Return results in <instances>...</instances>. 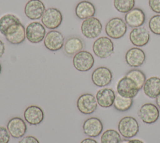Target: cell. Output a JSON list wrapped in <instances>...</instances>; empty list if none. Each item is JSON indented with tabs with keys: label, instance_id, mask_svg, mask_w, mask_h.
I'll use <instances>...</instances> for the list:
<instances>
[{
	"label": "cell",
	"instance_id": "obj_1",
	"mask_svg": "<svg viewBox=\"0 0 160 143\" xmlns=\"http://www.w3.org/2000/svg\"><path fill=\"white\" fill-rule=\"evenodd\" d=\"M127 31V24L124 19L119 17L110 19L105 26V32L110 38L118 40L123 37Z\"/></svg>",
	"mask_w": 160,
	"mask_h": 143
},
{
	"label": "cell",
	"instance_id": "obj_2",
	"mask_svg": "<svg viewBox=\"0 0 160 143\" xmlns=\"http://www.w3.org/2000/svg\"><path fill=\"white\" fill-rule=\"evenodd\" d=\"M114 46L112 41L107 36L97 38L92 44V51L94 55L100 58H106L114 53Z\"/></svg>",
	"mask_w": 160,
	"mask_h": 143
},
{
	"label": "cell",
	"instance_id": "obj_3",
	"mask_svg": "<svg viewBox=\"0 0 160 143\" xmlns=\"http://www.w3.org/2000/svg\"><path fill=\"white\" fill-rule=\"evenodd\" d=\"M119 134L124 138H132L139 132V125L137 120L131 116H125L120 119L118 125Z\"/></svg>",
	"mask_w": 160,
	"mask_h": 143
},
{
	"label": "cell",
	"instance_id": "obj_4",
	"mask_svg": "<svg viewBox=\"0 0 160 143\" xmlns=\"http://www.w3.org/2000/svg\"><path fill=\"white\" fill-rule=\"evenodd\" d=\"M102 29V23L96 17H91L84 19L81 26L82 34L84 36L89 39L97 38L101 34Z\"/></svg>",
	"mask_w": 160,
	"mask_h": 143
},
{
	"label": "cell",
	"instance_id": "obj_5",
	"mask_svg": "<svg viewBox=\"0 0 160 143\" xmlns=\"http://www.w3.org/2000/svg\"><path fill=\"white\" fill-rule=\"evenodd\" d=\"M94 64L93 55L89 51L82 50L75 54L72 58V65L76 70L84 72L90 70Z\"/></svg>",
	"mask_w": 160,
	"mask_h": 143
},
{
	"label": "cell",
	"instance_id": "obj_6",
	"mask_svg": "<svg viewBox=\"0 0 160 143\" xmlns=\"http://www.w3.org/2000/svg\"><path fill=\"white\" fill-rule=\"evenodd\" d=\"M116 91L122 97L129 98H134L139 90L136 83L129 77L124 76L117 83Z\"/></svg>",
	"mask_w": 160,
	"mask_h": 143
},
{
	"label": "cell",
	"instance_id": "obj_7",
	"mask_svg": "<svg viewBox=\"0 0 160 143\" xmlns=\"http://www.w3.org/2000/svg\"><path fill=\"white\" fill-rule=\"evenodd\" d=\"M62 19V14L59 9L49 8L44 11L41 18V22L44 27L50 29H54L61 24Z\"/></svg>",
	"mask_w": 160,
	"mask_h": 143
},
{
	"label": "cell",
	"instance_id": "obj_8",
	"mask_svg": "<svg viewBox=\"0 0 160 143\" xmlns=\"http://www.w3.org/2000/svg\"><path fill=\"white\" fill-rule=\"evenodd\" d=\"M76 106L81 113L86 115L91 114L96 111L98 107L96 97L92 93H83L78 97Z\"/></svg>",
	"mask_w": 160,
	"mask_h": 143
},
{
	"label": "cell",
	"instance_id": "obj_9",
	"mask_svg": "<svg viewBox=\"0 0 160 143\" xmlns=\"http://www.w3.org/2000/svg\"><path fill=\"white\" fill-rule=\"evenodd\" d=\"M46 33L45 27L38 21L30 23L26 28V38L32 43L41 42L44 39Z\"/></svg>",
	"mask_w": 160,
	"mask_h": 143
},
{
	"label": "cell",
	"instance_id": "obj_10",
	"mask_svg": "<svg viewBox=\"0 0 160 143\" xmlns=\"http://www.w3.org/2000/svg\"><path fill=\"white\" fill-rule=\"evenodd\" d=\"M138 117L145 124H151L155 123L159 117L158 107L152 103L143 104L138 112Z\"/></svg>",
	"mask_w": 160,
	"mask_h": 143
},
{
	"label": "cell",
	"instance_id": "obj_11",
	"mask_svg": "<svg viewBox=\"0 0 160 143\" xmlns=\"http://www.w3.org/2000/svg\"><path fill=\"white\" fill-rule=\"evenodd\" d=\"M6 40L12 45H19L26 38V29L21 23H16L11 25L7 29L5 35Z\"/></svg>",
	"mask_w": 160,
	"mask_h": 143
},
{
	"label": "cell",
	"instance_id": "obj_12",
	"mask_svg": "<svg viewBox=\"0 0 160 143\" xmlns=\"http://www.w3.org/2000/svg\"><path fill=\"white\" fill-rule=\"evenodd\" d=\"M112 80V73L106 66L96 68L91 74V80L94 85L104 87L109 85Z\"/></svg>",
	"mask_w": 160,
	"mask_h": 143
},
{
	"label": "cell",
	"instance_id": "obj_13",
	"mask_svg": "<svg viewBox=\"0 0 160 143\" xmlns=\"http://www.w3.org/2000/svg\"><path fill=\"white\" fill-rule=\"evenodd\" d=\"M64 44V36L57 30H51L45 36L44 45L45 47L52 51L61 50Z\"/></svg>",
	"mask_w": 160,
	"mask_h": 143
},
{
	"label": "cell",
	"instance_id": "obj_14",
	"mask_svg": "<svg viewBox=\"0 0 160 143\" xmlns=\"http://www.w3.org/2000/svg\"><path fill=\"white\" fill-rule=\"evenodd\" d=\"M150 38L149 31L142 26L134 28L129 34L131 43L136 47H142L146 45L149 43Z\"/></svg>",
	"mask_w": 160,
	"mask_h": 143
},
{
	"label": "cell",
	"instance_id": "obj_15",
	"mask_svg": "<svg viewBox=\"0 0 160 143\" xmlns=\"http://www.w3.org/2000/svg\"><path fill=\"white\" fill-rule=\"evenodd\" d=\"M45 10V5L41 0H29L24 6V14L31 20L41 18Z\"/></svg>",
	"mask_w": 160,
	"mask_h": 143
},
{
	"label": "cell",
	"instance_id": "obj_16",
	"mask_svg": "<svg viewBox=\"0 0 160 143\" xmlns=\"http://www.w3.org/2000/svg\"><path fill=\"white\" fill-rule=\"evenodd\" d=\"M6 128L10 135L14 139L22 137L27 131V125L25 121L19 117L11 118L8 121Z\"/></svg>",
	"mask_w": 160,
	"mask_h": 143
},
{
	"label": "cell",
	"instance_id": "obj_17",
	"mask_svg": "<svg viewBox=\"0 0 160 143\" xmlns=\"http://www.w3.org/2000/svg\"><path fill=\"white\" fill-rule=\"evenodd\" d=\"M125 60L126 63L131 67H139L145 62L146 54L140 48L132 47L126 51Z\"/></svg>",
	"mask_w": 160,
	"mask_h": 143
},
{
	"label": "cell",
	"instance_id": "obj_18",
	"mask_svg": "<svg viewBox=\"0 0 160 143\" xmlns=\"http://www.w3.org/2000/svg\"><path fill=\"white\" fill-rule=\"evenodd\" d=\"M82 130L85 135L90 137H96L102 132L103 124L101 120L95 117L87 119L82 124Z\"/></svg>",
	"mask_w": 160,
	"mask_h": 143
},
{
	"label": "cell",
	"instance_id": "obj_19",
	"mask_svg": "<svg viewBox=\"0 0 160 143\" xmlns=\"http://www.w3.org/2000/svg\"><path fill=\"white\" fill-rule=\"evenodd\" d=\"M146 21L144 12L139 8H134L124 16V21L126 24L131 28L142 26Z\"/></svg>",
	"mask_w": 160,
	"mask_h": 143
},
{
	"label": "cell",
	"instance_id": "obj_20",
	"mask_svg": "<svg viewBox=\"0 0 160 143\" xmlns=\"http://www.w3.org/2000/svg\"><path fill=\"white\" fill-rule=\"evenodd\" d=\"M44 114L42 109L37 105H30L24 112L25 121L31 125L40 124L44 120Z\"/></svg>",
	"mask_w": 160,
	"mask_h": 143
},
{
	"label": "cell",
	"instance_id": "obj_21",
	"mask_svg": "<svg viewBox=\"0 0 160 143\" xmlns=\"http://www.w3.org/2000/svg\"><path fill=\"white\" fill-rule=\"evenodd\" d=\"M116 94L110 88H102L99 90L96 95L98 104L102 108H109L113 105Z\"/></svg>",
	"mask_w": 160,
	"mask_h": 143
},
{
	"label": "cell",
	"instance_id": "obj_22",
	"mask_svg": "<svg viewBox=\"0 0 160 143\" xmlns=\"http://www.w3.org/2000/svg\"><path fill=\"white\" fill-rule=\"evenodd\" d=\"M84 47L83 40L79 36H72L68 38L64 41V50L66 55L72 56L82 51Z\"/></svg>",
	"mask_w": 160,
	"mask_h": 143
},
{
	"label": "cell",
	"instance_id": "obj_23",
	"mask_svg": "<svg viewBox=\"0 0 160 143\" xmlns=\"http://www.w3.org/2000/svg\"><path fill=\"white\" fill-rule=\"evenodd\" d=\"M96 13L94 5L88 1H82L78 3L75 8L76 16L80 19L94 17Z\"/></svg>",
	"mask_w": 160,
	"mask_h": 143
},
{
	"label": "cell",
	"instance_id": "obj_24",
	"mask_svg": "<svg viewBox=\"0 0 160 143\" xmlns=\"http://www.w3.org/2000/svg\"><path fill=\"white\" fill-rule=\"evenodd\" d=\"M142 89L147 97L150 98H156L160 94V78L151 77L146 79Z\"/></svg>",
	"mask_w": 160,
	"mask_h": 143
},
{
	"label": "cell",
	"instance_id": "obj_25",
	"mask_svg": "<svg viewBox=\"0 0 160 143\" xmlns=\"http://www.w3.org/2000/svg\"><path fill=\"white\" fill-rule=\"evenodd\" d=\"M21 23L19 18L12 14H6L0 18V33L5 35L7 29L11 25Z\"/></svg>",
	"mask_w": 160,
	"mask_h": 143
},
{
	"label": "cell",
	"instance_id": "obj_26",
	"mask_svg": "<svg viewBox=\"0 0 160 143\" xmlns=\"http://www.w3.org/2000/svg\"><path fill=\"white\" fill-rule=\"evenodd\" d=\"M133 103L132 98H126L118 94L113 103L114 109L119 112H125L131 109Z\"/></svg>",
	"mask_w": 160,
	"mask_h": 143
},
{
	"label": "cell",
	"instance_id": "obj_27",
	"mask_svg": "<svg viewBox=\"0 0 160 143\" xmlns=\"http://www.w3.org/2000/svg\"><path fill=\"white\" fill-rule=\"evenodd\" d=\"M126 76L131 78L136 83L139 90L142 88L143 85L146 80L145 73L139 69H132L129 70L127 72Z\"/></svg>",
	"mask_w": 160,
	"mask_h": 143
},
{
	"label": "cell",
	"instance_id": "obj_28",
	"mask_svg": "<svg viewBox=\"0 0 160 143\" xmlns=\"http://www.w3.org/2000/svg\"><path fill=\"white\" fill-rule=\"evenodd\" d=\"M121 140L119 132L114 129L105 130L101 137V143H119Z\"/></svg>",
	"mask_w": 160,
	"mask_h": 143
},
{
	"label": "cell",
	"instance_id": "obj_29",
	"mask_svg": "<svg viewBox=\"0 0 160 143\" xmlns=\"http://www.w3.org/2000/svg\"><path fill=\"white\" fill-rule=\"evenodd\" d=\"M135 0H114V8L119 13H126L134 8Z\"/></svg>",
	"mask_w": 160,
	"mask_h": 143
},
{
	"label": "cell",
	"instance_id": "obj_30",
	"mask_svg": "<svg viewBox=\"0 0 160 143\" xmlns=\"http://www.w3.org/2000/svg\"><path fill=\"white\" fill-rule=\"evenodd\" d=\"M148 26L153 34L160 35V14L152 16L149 20Z\"/></svg>",
	"mask_w": 160,
	"mask_h": 143
},
{
	"label": "cell",
	"instance_id": "obj_31",
	"mask_svg": "<svg viewBox=\"0 0 160 143\" xmlns=\"http://www.w3.org/2000/svg\"><path fill=\"white\" fill-rule=\"evenodd\" d=\"M10 137L7 128L0 125V143H8L10 140Z\"/></svg>",
	"mask_w": 160,
	"mask_h": 143
},
{
	"label": "cell",
	"instance_id": "obj_32",
	"mask_svg": "<svg viewBox=\"0 0 160 143\" xmlns=\"http://www.w3.org/2000/svg\"><path fill=\"white\" fill-rule=\"evenodd\" d=\"M148 4L153 12L160 14V0H149Z\"/></svg>",
	"mask_w": 160,
	"mask_h": 143
},
{
	"label": "cell",
	"instance_id": "obj_33",
	"mask_svg": "<svg viewBox=\"0 0 160 143\" xmlns=\"http://www.w3.org/2000/svg\"><path fill=\"white\" fill-rule=\"evenodd\" d=\"M19 143H39V140L32 135H27L22 137L19 141Z\"/></svg>",
	"mask_w": 160,
	"mask_h": 143
},
{
	"label": "cell",
	"instance_id": "obj_34",
	"mask_svg": "<svg viewBox=\"0 0 160 143\" xmlns=\"http://www.w3.org/2000/svg\"><path fill=\"white\" fill-rule=\"evenodd\" d=\"M5 51V45L4 42L0 40V58L2 56Z\"/></svg>",
	"mask_w": 160,
	"mask_h": 143
},
{
	"label": "cell",
	"instance_id": "obj_35",
	"mask_svg": "<svg viewBox=\"0 0 160 143\" xmlns=\"http://www.w3.org/2000/svg\"><path fill=\"white\" fill-rule=\"evenodd\" d=\"M80 143H98L95 139L92 138H86L81 141Z\"/></svg>",
	"mask_w": 160,
	"mask_h": 143
},
{
	"label": "cell",
	"instance_id": "obj_36",
	"mask_svg": "<svg viewBox=\"0 0 160 143\" xmlns=\"http://www.w3.org/2000/svg\"><path fill=\"white\" fill-rule=\"evenodd\" d=\"M128 143H144L142 140L138 139H130L128 140Z\"/></svg>",
	"mask_w": 160,
	"mask_h": 143
},
{
	"label": "cell",
	"instance_id": "obj_37",
	"mask_svg": "<svg viewBox=\"0 0 160 143\" xmlns=\"http://www.w3.org/2000/svg\"><path fill=\"white\" fill-rule=\"evenodd\" d=\"M156 103L158 107L160 109V94L156 98Z\"/></svg>",
	"mask_w": 160,
	"mask_h": 143
},
{
	"label": "cell",
	"instance_id": "obj_38",
	"mask_svg": "<svg viewBox=\"0 0 160 143\" xmlns=\"http://www.w3.org/2000/svg\"><path fill=\"white\" fill-rule=\"evenodd\" d=\"M128 139H123V140H121L119 143H128Z\"/></svg>",
	"mask_w": 160,
	"mask_h": 143
},
{
	"label": "cell",
	"instance_id": "obj_39",
	"mask_svg": "<svg viewBox=\"0 0 160 143\" xmlns=\"http://www.w3.org/2000/svg\"><path fill=\"white\" fill-rule=\"evenodd\" d=\"M1 70H2V66H1V63H0V74H1Z\"/></svg>",
	"mask_w": 160,
	"mask_h": 143
}]
</instances>
